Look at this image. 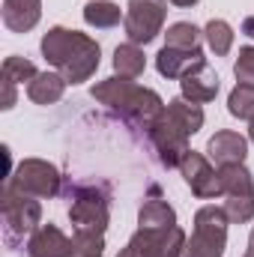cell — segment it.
Here are the masks:
<instances>
[{
  "label": "cell",
  "instance_id": "obj_1",
  "mask_svg": "<svg viewBox=\"0 0 254 257\" xmlns=\"http://www.w3.org/2000/svg\"><path fill=\"white\" fill-rule=\"evenodd\" d=\"M90 96L102 105H108L120 120H126L132 128L138 132H150L153 123L162 117L165 111V102L156 90L150 87H138L135 78H123V75H114V78H105L99 81Z\"/></svg>",
  "mask_w": 254,
  "mask_h": 257
},
{
  "label": "cell",
  "instance_id": "obj_2",
  "mask_svg": "<svg viewBox=\"0 0 254 257\" xmlns=\"http://www.w3.org/2000/svg\"><path fill=\"white\" fill-rule=\"evenodd\" d=\"M39 48H42V57L54 66L69 84L90 81L99 69V57H102V48L93 36L69 30V27H51L42 36Z\"/></svg>",
  "mask_w": 254,
  "mask_h": 257
},
{
  "label": "cell",
  "instance_id": "obj_3",
  "mask_svg": "<svg viewBox=\"0 0 254 257\" xmlns=\"http://www.w3.org/2000/svg\"><path fill=\"white\" fill-rule=\"evenodd\" d=\"M69 221L75 233L105 236L111 221V189L105 183H75L69 186Z\"/></svg>",
  "mask_w": 254,
  "mask_h": 257
},
{
  "label": "cell",
  "instance_id": "obj_4",
  "mask_svg": "<svg viewBox=\"0 0 254 257\" xmlns=\"http://www.w3.org/2000/svg\"><path fill=\"white\" fill-rule=\"evenodd\" d=\"M0 212H3V239L9 248H18L24 239H30L42 221L39 197L21 194L9 186H3V194H0Z\"/></svg>",
  "mask_w": 254,
  "mask_h": 257
},
{
  "label": "cell",
  "instance_id": "obj_5",
  "mask_svg": "<svg viewBox=\"0 0 254 257\" xmlns=\"http://www.w3.org/2000/svg\"><path fill=\"white\" fill-rule=\"evenodd\" d=\"M227 212L224 206H200L194 212V233L183 257H224L227 248Z\"/></svg>",
  "mask_w": 254,
  "mask_h": 257
},
{
  "label": "cell",
  "instance_id": "obj_6",
  "mask_svg": "<svg viewBox=\"0 0 254 257\" xmlns=\"http://www.w3.org/2000/svg\"><path fill=\"white\" fill-rule=\"evenodd\" d=\"M186 230L174 227H138V233L120 248L117 257H183L186 254Z\"/></svg>",
  "mask_w": 254,
  "mask_h": 257
},
{
  "label": "cell",
  "instance_id": "obj_7",
  "mask_svg": "<svg viewBox=\"0 0 254 257\" xmlns=\"http://www.w3.org/2000/svg\"><path fill=\"white\" fill-rule=\"evenodd\" d=\"M60 183H63L60 171L51 162H45V159H24L15 168V174L6 180L9 189H15L21 194H30V197H39V200L57 197L60 194Z\"/></svg>",
  "mask_w": 254,
  "mask_h": 257
},
{
  "label": "cell",
  "instance_id": "obj_8",
  "mask_svg": "<svg viewBox=\"0 0 254 257\" xmlns=\"http://www.w3.org/2000/svg\"><path fill=\"white\" fill-rule=\"evenodd\" d=\"M165 18H168V0H129L126 18H123L129 42L150 45L162 33Z\"/></svg>",
  "mask_w": 254,
  "mask_h": 257
},
{
  "label": "cell",
  "instance_id": "obj_9",
  "mask_svg": "<svg viewBox=\"0 0 254 257\" xmlns=\"http://www.w3.org/2000/svg\"><path fill=\"white\" fill-rule=\"evenodd\" d=\"M147 138H150V144H153V153H156L159 165L171 171V168H180V162L186 159L191 135L180 126L168 111H162V117L153 123V128L147 132Z\"/></svg>",
  "mask_w": 254,
  "mask_h": 257
},
{
  "label": "cell",
  "instance_id": "obj_10",
  "mask_svg": "<svg viewBox=\"0 0 254 257\" xmlns=\"http://www.w3.org/2000/svg\"><path fill=\"white\" fill-rule=\"evenodd\" d=\"M180 174H183L186 186L191 189V194H194V197H200V200H212V197H218V194H221L218 171L209 165V159H206L203 153L189 150V153H186V159L180 162Z\"/></svg>",
  "mask_w": 254,
  "mask_h": 257
},
{
  "label": "cell",
  "instance_id": "obj_11",
  "mask_svg": "<svg viewBox=\"0 0 254 257\" xmlns=\"http://www.w3.org/2000/svg\"><path fill=\"white\" fill-rule=\"evenodd\" d=\"M27 257H75V242L57 224H39L24 245Z\"/></svg>",
  "mask_w": 254,
  "mask_h": 257
},
{
  "label": "cell",
  "instance_id": "obj_12",
  "mask_svg": "<svg viewBox=\"0 0 254 257\" xmlns=\"http://www.w3.org/2000/svg\"><path fill=\"white\" fill-rule=\"evenodd\" d=\"M180 90H183V99L189 102H197V105L212 102L218 96V75L206 60H200L180 78Z\"/></svg>",
  "mask_w": 254,
  "mask_h": 257
},
{
  "label": "cell",
  "instance_id": "obj_13",
  "mask_svg": "<svg viewBox=\"0 0 254 257\" xmlns=\"http://www.w3.org/2000/svg\"><path fill=\"white\" fill-rule=\"evenodd\" d=\"M206 156L224 168V165H245V156H248V141L239 135V132H230V128H221L209 138L206 144Z\"/></svg>",
  "mask_w": 254,
  "mask_h": 257
},
{
  "label": "cell",
  "instance_id": "obj_14",
  "mask_svg": "<svg viewBox=\"0 0 254 257\" xmlns=\"http://www.w3.org/2000/svg\"><path fill=\"white\" fill-rule=\"evenodd\" d=\"M42 18V0H3V24L12 33H27Z\"/></svg>",
  "mask_w": 254,
  "mask_h": 257
},
{
  "label": "cell",
  "instance_id": "obj_15",
  "mask_svg": "<svg viewBox=\"0 0 254 257\" xmlns=\"http://www.w3.org/2000/svg\"><path fill=\"white\" fill-rule=\"evenodd\" d=\"M177 224V212L174 206L159 194V189L153 186L150 189V197L141 203L138 209V227H174Z\"/></svg>",
  "mask_w": 254,
  "mask_h": 257
},
{
  "label": "cell",
  "instance_id": "obj_16",
  "mask_svg": "<svg viewBox=\"0 0 254 257\" xmlns=\"http://www.w3.org/2000/svg\"><path fill=\"white\" fill-rule=\"evenodd\" d=\"M200 60H203V51H183V48L165 45V48L156 54V69H159L162 78L174 81V78H183L191 66L200 63Z\"/></svg>",
  "mask_w": 254,
  "mask_h": 257
},
{
  "label": "cell",
  "instance_id": "obj_17",
  "mask_svg": "<svg viewBox=\"0 0 254 257\" xmlns=\"http://www.w3.org/2000/svg\"><path fill=\"white\" fill-rule=\"evenodd\" d=\"M66 81L60 72H39L30 84H27V99L36 105H54L60 102L66 93Z\"/></svg>",
  "mask_w": 254,
  "mask_h": 257
},
{
  "label": "cell",
  "instance_id": "obj_18",
  "mask_svg": "<svg viewBox=\"0 0 254 257\" xmlns=\"http://www.w3.org/2000/svg\"><path fill=\"white\" fill-rule=\"evenodd\" d=\"M221 194L224 197H254V180L245 165H224L218 168Z\"/></svg>",
  "mask_w": 254,
  "mask_h": 257
},
{
  "label": "cell",
  "instance_id": "obj_19",
  "mask_svg": "<svg viewBox=\"0 0 254 257\" xmlns=\"http://www.w3.org/2000/svg\"><path fill=\"white\" fill-rule=\"evenodd\" d=\"M120 18H126V15H123L120 6L111 3V0H90V3L84 6V21H87L90 27H96V30H111V27L120 24Z\"/></svg>",
  "mask_w": 254,
  "mask_h": 257
},
{
  "label": "cell",
  "instance_id": "obj_20",
  "mask_svg": "<svg viewBox=\"0 0 254 257\" xmlns=\"http://www.w3.org/2000/svg\"><path fill=\"white\" fill-rule=\"evenodd\" d=\"M144 69H147V57H144L141 45H135V42L117 45V51H114V72L117 75L138 78V75H144Z\"/></svg>",
  "mask_w": 254,
  "mask_h": 257
},
{
  "label": "cell",
  "instance_id": "obj_21",
  "mask_svg": "<svg viewBox=\"0 0 254 257\" xmlns=\"http://www.w3.org/2000/svg\"><path fill=\"white\" fill-rule=\"evenodd\" d=\"M165 111L180 123V126L186 128L189 135H194V132H200V126H203V108L197 105V102H189V99H171L168 105H165Z\"/></svg>",
  "mask_w": 254,
  "mask_h": 257
},
{
  "label": "cell",
  "instance_id": "obj_22",
  "mask_svg": "<svg viewBox=\"0 0 254 257\" xmlns=\"http://www.w3.org/2000/svg\"><path fill=\"white\" fill-rule=\"evenodd\" d=\"M203 39H206V45H209V51H212L215 57H224V54H230V48H233V27H230L224 18H212V21L203 27Z\"/></svg>",
  "mask_w": 254,
  "mask_h": 257
},
{
  "label": "cell",
  "instance_id": "obj_23",
  "mask_svg": "<svg viewBox=\"0 0 254 257\" xmlns=\"http://www.w3.org/2000/svg\"><path fill=\"white\" fill-rule=\"evenodd\" d=\"M168 45L171 48H183V51H200V42H203V30H197L189 21H177L168 27Z\"/></svg>",
  "mask_w": 254,
  "mask_h": 257
},
{
  "label": "cell",
  "instance_id": "obj_24",
  "mask_svg": "<svg viewBox=\"0 0 254 257\" xmlns=\"http://www.w3.org/2000/svg\"><path fill=\"white\" fill-rule=\"evenodd\" d=\"M227 111L236 120H254V84H236L227 96Z\"/></svg>",
  "mask_w": 254,
  "mask_h": 257
},
{
  "label": "cell",
  "instance_id": "obj_25",
  "mask_svg": "<svg viewBox=\"0 0 254 257\" xmlns=\"http://www.w3.org/2000/svg\"><path fill=\"white\" fill-rule=\"evenodd\" d=\"M39 72H36V66L30 63L27 57H18V54H12V57H6L3 60V78L6 81H12V84H21V81H33Z\"/></svg>",
  "mask_w": 254,
  "mask_h": 257
},
{
  "label": "cell",
  "instance_id": "obj_26",
  "mask_svg": "<svg viewBox=\"0 0 254 257\" xmlns=\"http://www.w3.org/2000/svg\"><path fill=\"white\" fill-rule=\"evenodd\" d=\"M224 212L233 224H248L254 218V197H227Z\"/></svg>",
  "mask_w": 254,
  "mask_h": 257
},
{
  "label": "cell",
  "instance_id": "obj_27",
  "mask_svg": "<svg viewBox=\"0 0 254 257\" xmlns=\"http://www.w3.org/2000/svg\"><path fill=\"white\" fill-rule=\"evenodd\" d=\"M72 242H75V257H102L105 251V236L96 233H75Z\"/></svg>",
  "mask_w": 254,
  "mask_h": 257
},
{
  "label": "cell",
  "instance_id": "obj_28",
  "mask_svg": "<svg viewBox=\"0 0 254 257\" xmlns=\"http://www.w3.org/2000/svg\"><path fill=\"white\" fill-rule=\"evenodd\" d=\"M233 75L239 78V84H254V45L239 48L236 63H233Z\"/></svg>",
  "mask_w": 254,
  "mask_h": 257
},
{
  "label": "cell",
  "instance_id": "obj_29",
  "mask_svg": "<svg viewBox=\"0 0 254 257\" xmlns=\"http://www.w3.org/2000/svg\"><path fill=\"white\" fill-rule=\"evenodd\" d=\"M242 33H245V36H251V39H254V15H248V18L242 21Z\"/></svg>",
  "mask_w": 254,
  "mask_h": 257
},
{
  "label": "cell",
  "instance_id": "obj_30",
  "mask_svg": "<svg viewBox=\"0 0 254 257\" xmlns=\"http://www.w3.org/2000/svg\"><path fill=\"white\" fill-rule=\"evenodd\" d=\"M168 3H174V6H180V9H191V6H197L200 0H168Z\"/></svg>",
  "mask_w": 254,
  "mask_h": 257
},
{
  "label": "cell",
  "instance_id": "obj_31",
  "mask_svg": "<svg viewBox=\"0 0 254 257\" xmlns=\"http://www.w3.org/2000/svg\"><path fill=\"white\" fill-rule=\"evenodd\" d=\"M242 257H254V230H251V236H248V248H245Z\"/></svg>",
  "mask_w": 254,
  "mask_h": 257
},
{
  "label": "cell",
  "instance_id": "obj_32",
  "mask_svg": "<svg viewBox=\"0 0 254 257\" xmlns=\"http://www.w3.org/2000/svg\"><path fill=\"white\" fill-rule=\"evenodd\" d=\"M248 138H251V141H254V120H251V123H248Z\"/></svg>",
  "mask_w": 254,
  "mask_h": 257
}]
</instances>
